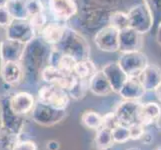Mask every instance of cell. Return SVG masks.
I'll use <instances>...</instances> for the list:
<instances>
[{"label": "cell", "instance_id": "6da1fadb", "mask_svg": "<svg viewBox=\"0 0 161 150\" xmlns=\"http://www.w3.org/2000/svg\"><path fill=\"white\" fill-rule=\"evenodd\" d=\"M51 46L43 42L39 36L26 43L23 56L20 60L24 74H38L41 77V71L48 65V58Z\"/></svg>", "mask_w": 161, "mask_h": 150}, {"label": "cell", "instance_id": "7a4b0ae2", "mask_svg": "<svg viewBox=\"0 0 161 150\" xmlns=\"http://www.w3.org/2000/svg\"><path fill=\"white\" fill-rule=\"evenodd\" d=\"M53 47L61 53L70 55L77 61L87 59L90 56V45L86 38L67 25L65 26L62 39Z\"/></svg>", "mask_w": 161, "mask_h": 150}, {"label": "cell", "instance_id": "3957f363", "mask_svg": "<svg viewBox=\"0 0 161 150\" xmlns=\"http://www.w3.org/2000/svg\"><path fill=\"white\" fill-rule=\"evenodd\" d=\"M127 15L129 19V27L139 34H145L152 28V11L146 3H140L132 6Z\"/></svg>", "mask_w": 161, "mask_h": 150}, {"label": "cell", "instance_id": "277c9868", "mask_svg": "<svg viewBox=\"0 0 161 150\" xmlns=\"http://www.w3.org/2000/svg\"><path fill=\"white\" fill-rule=\"evenodd\" d=\"M38 99L40 103L60 111H63L69 103L67 91L50 84H45L40 88L38 91Z\"/></svg>", "mask_w": 161, "mask_h": 150}, {"label": "cell", "instance_id": "5b68a950", "mask_svg": "<svg viewBox=\"0 0 161 150\" xmlns=\"http://www.w3.org/2000/svg\"><path fill=\"white\" fill-rule=\"evenodd\" d=\"M117 63L128 77H138L149 62L146 54L137 50L121 52Z\"/></svg>", "mask_w": 161, "mask_h": 150}, {"label": "cell", "instance_id": "8992f818", "mask_svg": "<svg viewBox=\"0 0 161 150\" xmlns=\"http://www.w3.org/2000/svg\"><path fill=\"white\" fill-rule=\"evenodd\" d=\"M41 78L46 83L57 86L65 91H69L77 79L73 73H66L52 65H47L41 71Z\"/></svg>", "mask_w": 161, "mask_h": 150}, {"label": "cell", "instance_id": "52a82bcc", "mask_svg": "<svg viewBox=\"0 0 161 150\" xmlns=\"http://www.w3.org/2000/svg\"><path fill=\"white\" fill-rule=\"evenodd\" d=\"M94 43L103 52H116L119 49V30L111 25L103 26L94 35Z\"/></svg>", "mask_w": 161, "mask_h": 150}, {"label": "cell", "instance_id": "ba28073f", "mask_svg": "<svg viewBox=\"0 0 161 150\" xmlns=\"http://www.w3.org/2000/svg\"><path fill=\"white\" fill-rule=\"evenodd\" d=\"M48 9L55 21L66 22L78 13L76 0H48Z\"/></svg>", "mask_w": 161, "mask_h": 150}, {"label": "cell", "instance_id": "9c48e42d", "mask_svg": "<svg viewBox=\"0 0 161 150\" xmlns=\"http://www.w3.org/2000/svg\"><path fill=\"white\" fill-rule=\"evenodd\" d=\"M5 29H6V38L25 44L37 36L27 19H13Z\"/></svg>", "mask_w": 161, "mask_h": 150}, {"label": "cell", "instance_id": "30bf717a", "mask_svg": "<svg viewBox=\"0 0 161 150\" xmlns=\"http://www.w3.org/2000/svg\"><path fill=\"white\" fill-rule=\"evenodd\" d=\"M26 44L20 41L5 38L0 41V62L4 61H16L20 62L23 56Z\"/></svg>", "mask_w": 161, "mask_h": 150}, {"label": "cell", "instance_id": "8fae6325", "mask_svg": "<svg viewBox=\"0 0 161 150\" xmlns=\"http://www.w3.org/2000/svg\"><path fill=\"white\" fill-rule=\"evenodd\" d=\"M103 73L111 86V89L115 93H119L125 81L128 79V76L121 69L117 62H108L102 68Z\"/></svg>", "mask_w": 161, "mask_h": 150}, {"label": "cell", "instance_id": "7c38bea8", "mask_svg": "<svg viewBox=\"0 0 161 150\" xmlns=\"http://www.w3.org/2000/svg\"><path fill=\"white\" fill-rule=\"evenodd\" d=\"M139 105L140 102L134 101V100H124L119 103L114 113L120 125L128 126L134 122H137V110Z\"/></svg>", "mask_w": 161, "mask_h": 150}, {"label": "cell", "instance_id": "4fadbf2b", "mask_svg": "<svg viewBox=\"0 0 161 150\" xmlns=\"http://www.w3.org/2000/svg\"><path fill=\"white\" fill-rule=\"evenodd\" d=\"M142 34H139L131 27L119 31V49L121 52H129L140 50L142 46Z\"/></svg>", "mask_w": 161, "mask_h": 150}, {"label": "cell", "instance_id": "5bb4252c", "mask_svg": "<svg viewBox=\"0 0 161 150\" xmlns=\"http://www.w3.org/2000/svg\"><path fill=\"white\" fill-rule=\"evenodd\" d=\"M0 76L9 85H16L23 79L24 73L20 62L4 61L0 62Z\"/></svg>", "mask_w": 161, "mask_h": 150}, {"label": "cell", "instance_id": "9a60e30c", "mask_svg": "<svg viewBox=\"0 0 161 150\" xmlns=\"http://www.w3.org/2000/svg\"><path fill=\"white\" fill-rule=\"evenodd\" d=\"M65 24L62 22L52 21L47 22L46 25L43 27L39 33V36L43 42H45L49 46H55L62 39L64 31H65Z\"/></svg>", "mask_w": 161, "mask_h": 150}, {"label": "cell", "instance_id": "2e32d148", "mask_svg": "<svg viewBox=\"0 0 161 150\" xmlns=\"http://www.w3.org/2000/svg\"><path fill=\"white\" fill-rule=\"evenodd\" d=\"M161 116V106L156 102L140 103L137 110V122L143 126L151 125Z\"/></svg>", "mask_w": 161, "mask_h": 150}, {"label": "cell", "instance_id": "e0dca14e", "mask_svg": "<svg viewBox=\"0 0 161 150\" xmlns=\"http://www.w3.org/2000/svg\"><path fill=\"white\" fill-rule=\"evenodd\" d=\"M138 78L145 91H155L161 83V68L156 64L148 63Z\"/></svg>", "mask_w": 161, "mask_h": 150}, {"label": "cell", "instance_id": "ac0fdd59", "mask_svg": "<svg viewBox=\"0 0 161 150\" xmlns=\"http://www.w3.org/2000/svg\"><path fill=\"white\" fill-rule=\"evenodd\" d=\"M34 106V98L27 92H18L10 99L9 108L16 115L30 112Z\"/></svg>", "mask_w": 161, "mask_h": 150}, {"label": "cell", "instance_id": "d6986e66", "mask_svg": "<svg viewBox=\"0 0 161 150\" xmlns=\"http://www.w3.org/2000/svg\"><path fill=\"white\" fill-rule=\"evenodd\" d=\"M145 92L146 91L138 77H128L118 94H120V96L125 100L138 101L144 96Z\"/></svg>", "mask_w": 161, "mask_h": 150}, {"label": "cell", "instance_id": "ffe728a7", "mask_svg": "<svg viewBox=\"0 0 161 150\" xmlns=\"http://www.w3.org/2000/svg\"><path fill=\"white\" fill-rule=\"evenodd\" d=\"M88 87L95 95L98 96H105L112 92L111 86L102 70H97L96 73L88 79Z\"/></svg>", "mask_w": 161, "mask_h": 150}, {"label": "cell", "instance_id": "44dd1931", "mask_svg": "<svg viewBox=\"0 0 161 150\" xmlns=\"http://www.w3.org/2000/svg\"><path fill=\"white\" fill-rule=\"evenodd\" d=\"M97 72V67L89 58L78 60L74 66L73 74L81 79H89Z\"/></svg>", "mask_w": 161, "mask_h": 150}, {"label": "cell", "instance_id": "7402d4cb", "mask_svg": "<svg viewBox=\"0 0 161 150\" xmlns=\"http://www.w3.org/2000/svg\"><path fill=\"white\" fill-rule=\"evenodd\" d=\"M6 6L9 10L10 14L12 15L13 19H27V13L25 0H8Z\"/></svg>", "mask_w": 161, "mask_h": 150}, {"label": "cell", "instance_id": "603a6c76", "mask_svg": "<svg viewBox=\"0 0 161 150\" xmlns=\"http://www.w3.org/2000/svg\"><path fill=\"white\" fill-rule=\"evenodd\" d=\"M108 23L117 30L125 29L129 27V19L128 15L122 11H114L108 16Z\"/></svg>", "mask_w": 161, "mask_h": 150}, {"label": "cell", "instance_id": "cb8c5ba5", "mask_svg": "<svg viewBox=\"0 0 161 150\" xmlns=\"http://www.w3.org/2000/svg\"><path fill=\"white\" fill-rule=\"evenodd\" d=\"M82 122L92 129H99L102 125V116L95 111H85L82 115Z\"/></svg>", "mask_w": 161, "mask_h": 150}, {"label": "cell", "instance_id": "d4e9b609", "mask_svg": "<svg viewBox=\"0 0 161 150\" xmlns=\"http://www.w3.org/2000/svg\"><path fill=\"white\" fill-rule=\"evenodd\" d=\"M27 20H28L29 24L32 27V29L34 30L36 35L38 36L40 31L42 30V28L46 25V23L48 22V17L45 14V12H42V13H38V14H34V15L29 16V17L27 18Z\"/></svg>", "mask_w": 161, "mask_h": 150}, {"label": "cell", "instance_id": "484cf974", "mask_svg": "<svg viewBox=\"0 0 161 150\" xmlns=\"http://www.w3.org/2000/svg\"><path fill=\"white\" fill-rule=\"evenodd\" d=\"M96 142L98 146L102 149H107L113 145V139H112V134H111V130L100 127L98 129V133L96 136Z\"/></svg>", "mask_w": 161, "mask_h": 150}, {"label": "cell", "instance_id": "4316f807", "mask_svg": "<svg viewBox=\"0 0 161 150\" xmlns=\"http://www.w3.org/2000/svg\"><path fill=\"white\" fill-rule=\"evenodd\" d=\"M111 134H112L113 141L116 143H124L130 140L128 127L124 125H118L115 127L114 129L111 130Z\"/></svg>", "mask_w": 161, "mask_h": 150}, {"label": "cell", "instance_id": "83f0119b", "mask_svg": "<svg viewBox=\"0 0 161 150\" xmlns=\"http://www.w3.org/2000/svg\"><path fill=\"white\" fill-rule=\"evenodd\" d=\"M25 6L28 17L34 14L45 12V7L41 0H25Z\"/></svg>", "mask_w": 161, "mask_h": 150}, {"label": "cell", "instance_id": "f1b7e54d", "mask_svg": "<svg viewBox=\"0 0 161 150\" xmlns=\"http://www.w3.org/2000/svg\"><path fill=\"white\" fill-rule=\"evenodd\" d=\"M129 130V135L131 140H139L145 133V126L140 124L139 122H134L127 126Z\"/></svg>", "mask_w": 161, "mask_h": 150}, {"label": "cell", "instance_id": "f546056e", "mask_svg": "<svg viewBox=\"0 0 161 150\" xmlns=\"http://www.w3.org/2000/svg\"><path fill=\"white\" fill-rule=\"evenodd\" d=\"M118 125H120L119 121L116 117V115L114 112H111V113H108L105 116L102 117V125L101 127L103 128H106V129H109V130H112L114 129L115 127H117Z\"/></svg>", "mask_w": 161, "mask_h": 150}, {"label": "cell", "instance_id": "4dcf8cb0", "mask_svg": "<svg viewBox=\"0 0 161 150\" xmlns=\"http://www.w3.org/2000/svg\"><path fill=\"white\" fill-rule=\"evenodd\" d=\"M12 21H13V17L10 14L6 5L0 7V27L6 28Z\"/></svg>", "mask_w": 161, "mask_h": 150}, {"label": "cell", "instance_id": "1f68e13d", "mask_svg": "<svg viewBox=\"0 0 161 150\" xmlns=\"http://www.w3.org/2000/svg\"><path fill=\"white\" fill-rule=\"evenodd\" d=\"M14 150H36V146L33 142L25 141L17 143L14 147Z\"/></svg>", "mask_w": 161, "mask_h": 150}, {"label": "cell", "instance_id": "d6a6232c", "mask_svg": "<svg viewBox=\"0 0 161 150\" xmlns=\"http://www.w3.org/2000/svg\"><path fill=\"white\" fill-rule=\"evenodd\" d=\"M155 94H156V97L158 99V101L161 103V83L157 86L156 89H155Z\"/></svg>", "mask_w": 161, "mask_h": 150}, {"label": "cell", "instance_id": "836d02e7", "mask_svg": "<svg viewBox=\"0 0 161 150\" xmlns=\"http://www.w3.org/2000/svg\"><path fill=\"white\" fill-rule=\"evenodd\" d=\"M157 41L161 45V23L158 26V32H157Z\"/></svg>", "mask_w": 161, "mask_h": 150}, {"label": "cell", "instance_id": "e575fe53", "mask_svg": "<svg viewBox=\"0 0 161 150\" xmlns=\"http://www.w3.org/2000/svg\"><path fill=\"white\" fill-rule=\"evenodd\" d=\"M155 123H156V126H157L158 130L161 132V116H160V117L156 120V122H155Z\"/></svg>", "mask_w": 161, "mask_h": 150}, {"label": "cell", "instance_id": "d590c367", "mask_svg": "<svg viewBox=\"0 0 161 150\" xmlns=\"http://www.w3.org/2000/svg\"><path fill=\"white\" fill-rule=\"evenodd\" d=\"M8 0H0V7L1 6H4V5H6Z\"/></svg>", "mask_w": 161, "mask_h": 150}, {"label": "cell", "instance_id": "8d00e7d4", "mask_svg": "<svg viewBox=\"0 0 161 150\" xmlns=\"http://www.w3.org/2000/svg\"><path fill=\"white\" fill-rule=\"evenodd\" d=\"M127 150H140L139 148H129V149H127Z\"/></svg>", "mask_w": 161, "mask_h": 150}, {"label": "cell", "instance_id": "74e56055", "mask_svg": "<svg viewBox=\"0 0 161 150\" xmlns=\"http://www.w3.org/2000/svg\"><path fill=\"white\" fill-rule=\"evenodd\" d=\"M157 150H161V147H159V148H158Z\"/></svg>", "mask_w": 161, "mask_h": 150}, {"label": "cell", "instance_id": "f35d334b", "mask_svg": "<svg viewBox=\"0 0 161 150\" xmlns=\"http://www.w3.org/2000/svg\"><path fill=\"white\" fill-rule=\"evenodd\" d=\"M0 41H1V40H0Z\"/></svg>", "mask_w": 161, "mask_h": 150}]
</instances>
